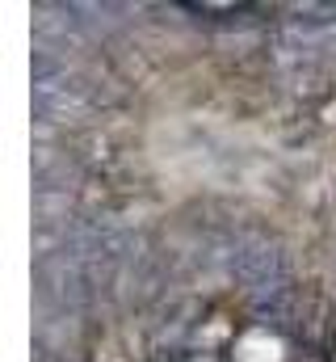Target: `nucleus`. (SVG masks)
<instances>
[{
  "label": "nucleus",
  "mask_w": 336,
  "mask_h": 362,
  "mask_svg": "<svg viewBox=\"0 0 336 362\" xmlns=\"http://www.w3.org/2000/svg\"><path fill=\"white\" fill-rule=\"evenodd\" d=\"M236 358L240 362H282V346H277V337H269V333H248V337L240 341Z\"/></svg>",
  "instance_id": "obj_1"
}]
</instances>
